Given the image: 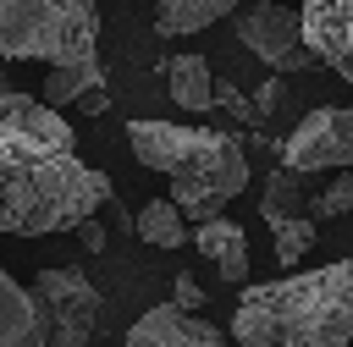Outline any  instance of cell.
<instances>
[{
	"label": "cell",
	"instance_id": "cell-1",
	"mask_svg": "<svg viewBox=\"0 0 353 347\" xmlns=\"http://www.w3.org/2000/svg\"><path fill=\"white\" fill-rule=\"evenodd\" d=\"M110 176L83 165L50 99L0 88V237H50L94 220Z\"/></svg>",
	"mask_w": 353,
	"mask_h": 347
},
{
	"label": "cell",
	"instance_id": "cell-2",
	"mask_svg": "<svg viewBox=\"0 0 353 347\" xmlns=\"http://www.w3.org/2000/svg\"><path fill=\"white\" fill-rule=\"evenodd\" d=\"M232 336L243 347H353V259L243 286Z\"/></svg>",
	"mask_w": 353,
	"mask_h": 347
},
{
	"label": "cell",
	"instance_id": "cell-3",
	"mask_svg": "<svg viewBox=\"0 0 353 347\" xmlns=\"http://www.w3.org/2000/svg\"><path fill=\"white\" fill-rule=\"evenodd\" d=\"M127 143L138 165L171 176V198L182 204L188 220L221 215L243 187H248V160L243 143L210 127H176V121H127Z\"/></svg>",
	"mask_w": 353,
	"mask_h": 347
},
{
	"label": "cell",
	"instance_id": "cell-4",
	"mask_svg": "<svg viewBox=\"0 0 353 347\" xmlns=\"http://www.w3.org/2000/svg\"><path fill=\"white\" fill-rule=\"evenodd\" d=\"M94 44V0H0V61H66Z\"/></svg>",
	"mask_w": 353,
	"mask_h": 347
},
{
	"label": "cell",
	"instance_id": "cell-5",
	"mask_svg": "<svg viewBox=\"0 0 353 347\" xmlns=\"http://www.w3.org/2000/svg\"><path fill=\"white\" fill-rule=\"evenodd\" d=\"M232 22H237L243 50H254L270 72H303L309 61H320L303 39V11H287L276 0H248L232 11Z\"/></svg>",
	"mask_w": 353,
	"mask_h": 347
},
{
	"label": "cell",
	"instance_id": "cell-6",
	"mask_svg": "<svg viewBox=\"0 0 353 347\" xmlns=\"http://www.w3.org/2000/svg\"><path fill=\"white\" fill-rule=\"evenodd\" d=\"M33 297H39L44 319H50V347H88L105 303H99V292H94V281L83 270H66V264L61 270H39Z\"/></svg>",
	"mask_w": 353,
	"mask_h": 347
},
{
	"label": "cell",
	"instance_id": "cell-7",
	"mask_svg": "<svg viewBox=\"0 0 353 347\" xmlns=\"http://www.w3.org/2000/svg\"><path fill=\"white\" fill-rule=\"evenodd\" d=\"M292 171H347L353 165V105H320L309 110L276 149Z\"/></svg>",
	"mask_w": 353,
	"mask_h": 347
},
{
	"label": "cell",
	"instance_id": "cell-8",
	"mask_svg": "<svg viewBox=\"0 0 353 347\" xmlns=\"http://www.w3.org/2000/svg\"><path fill=\"white\" fill-rule=\"evenodd\" d=\"M121 347H226L221 325H210L199 308H182L176 297L171 303H154L138 314V325L121 336Z\"/></svg>",
	"mask_w": 353,
	"mask_h": 347
},
{
	"label": "cell",
	"instance_id": "cell-9",
	"mask_svg": "<svg viewBox=\"0 0 353 347\" xmlns=\"http://www.w3.org/2000/svg\"><path fill=\"white\" fill-rule=\"evenodd\" d=\"M303 39L342 83H353V0H303Z\"/></svg>",
	"mask_w": 353,
	"mask_h": 347
},
{
	"label": "cell",
	"instance_id": "cell-10",
	"mask_svg": "<svg viewBox=\"0 0 353 347\" xmlns=\"http://www.w3.org/2000/svg\"><path fill=\"white\" fill-rule=\"evenodd\" d=\"M0 347H50V319L39 297L22 281H11L6 264H0Z\"/></svg>",
	"mask_w": 353,
	"mask_h": 347
},
{
	"label": "cell",
	"instance_id": "cell-11",
	"mask_svg": "<svg viewBox=\"0 0 353 347\" xmlns=\"http://www.w3.org/2000/svg\"><path fill=\"white\" fill-rule=\"evenodd\" d=\"M193 248L221 270V281H248V231L226 215H210V220H193Z\"/></svg>",
	"mask_w": 353,
	"mask_h": 347
},
{
	"label": "cell",
	"instance_id": "cell-12",
	"mask_svg": "<svg viewBox=\"0 0 353 347\" xmlns=\"http://www.w3.org/2000/svg\"><path fill=\"white\" fill-rule=\"evenodd\" d=\"M105 88V66H99V44L94 50H77L66 61H50V77H44V99L50 105H72L83 94Z\"/></svg>",
	"mask_w": 353,
	"mask_h": 347
},
{
	"label": "cell",
	"instance_id": "cell-13",
	"mask_svg": "<svg viewBox=\"0 0 353 347\" xmlns=\"http://www.w3.org/2000/svg\"><path fill=\"white\" fill-rule=\"evenodd\" d=\"M237 6H248V0H160L154 6V33L160 39H188V33H204L215 17H232Z\"/></svg>",
	"mask_w": 353,
	"mask_h": 347
},
{
	"label": "cell",
	"instance_id": "cell-14",
	"mask_svg": "<svg viewBox=\"0 0 353 347\" xmlns=\"http://www.w3.org/2000/svg\"><path fill=\"white\" fill-rule=\"evenodd\" d=\"M165 88H171V99H176L182 110H193V116L215 110V77H210V61H204V55H176V61H165Z\"/></svg>",
	"mask_w": 353,
	"mask_h": 347
},
{
	"label": "cell",
	"instance_id": "cell-15",
	"mask_svg": "<svg viewBox=\"0 0 353 347\" xmlns=\"http://www.w3.org/2000/svg\"><path fill=\"white\" fill-rule=\"evenodd\" d=\"M259 215L276 220V215H314V193H309V171H292L287 160L265 176V193H259Z\"/></svg>",
	"mask_w": 353,
	"mask_h": 347
},
{
	"label": "cell",
	"instance_id": "cell-16",
	"mask_svg": "<svg viewBox=\"0 0 353 347\" xmlns=\"http://www.w3.org/2000/svg\"><path fill=\"white\" fill-rule=\"evenodd\" d=\"M138 237L154 242V248H182V242H193L188 215H182L176 198H154V204H143V209H138Z\"/></svg>",
	"mask_w": 353,
	"mask_h": 347
},
{
	"label": "cell",
	"instance_id": "cell-17",
	"mask_svg": "<svg viewBox=\"0 0 353 347\" xmlns=\"http://www.w3.org/2000/svg\"><path fill=\"white\" fill-rule=\"evenodd\" d=\"M270 231H276V259H281V270H298V259L309 253V242H314V215H276V220H265Z\"/></svg>",
	"mask_w": 353,
	"mask_h": 347
},
{
	"label": "cell",
	"instance_id": "cell-18",
	"mask_svg": "<svg viewBox=\"0 0 353 347\" xmlns=\"http://www.w3.org/2000/svg\"><path fill=\"white\" fill-rule=\"evenodd\" d=\"M215 105H221L232 121H243V127H265V121H270V116L259 110V99H254V94H243L232 77H221V83H215Z\"/></svg>",
	"mask_w": 353,
	"mask_h": 347
},
{
	"label": "cell",
	"instance_id": "cell-19",
	"mask_svg": "<svg viewBox=\"0 0 353 347\" xmlns=\"http://www.w3.org/2000/svg\"><path fill=\"white\" fill-rule=\"evenodd\" d=\"M342 215H353V165L336 171L331 187L314 193V220H342Z\"/></svg>",
	"mask_w": 353,
	"mask_h": 347
},
{
	"label": "cell",
	"instance_id": "cell-20",
	"mask_svg": "<svg viewBox=\"0 0 353 347\" xmlns=\"http://www.w3.org/2000/svg\"><path fill=\"white\" fill-rule=\"evenodd\" d=\"M281 77H287V72H276V77H265V83H259V94H254L265 116H276V110H281V99H287V83H281Z\"/></svg>",
	"mask_w": 353,
	"mask_h": 347
},
{
	"label": "cell",
	"instance_id": "cell-21",
	"mask_svg": "<svg viewBox=\"0 0 353 347\" xmlns=\"http://www.w3.org/2000/svg\"><path fill=\"white\" fill-rule=\"evenodd\" d=\"M171 297H176L182 308H204V292H199V281H193V275H182V270H176V281H171Z\"/></svg>",
	"mask_w": 353,
	"mask_h": 347
},
{
	"label": "cell",
	"instance_id": "cell-22",
	"mask_svg": "<svg viewBox=\"0 0 353 347\" xmlns=\"http://www.w3.org/2000/svg\"><path fill=\"white\" fill-rule=\"evenodd\" d=\"M83 242H88V248H94V253H99V248H105V231H99V226H94V220H83Z\"/></svg>",
	"mask_w": 353,
	"mask_h": 347
}]
</instances>
